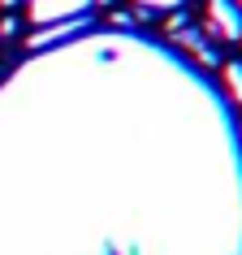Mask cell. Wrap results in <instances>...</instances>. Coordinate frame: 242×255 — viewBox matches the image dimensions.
I'll use <instances>...</instances> for the list:
<instances>
[{
	"label": "cell",
	"instance_id": "obj_1",
	"mask_svg": "<svg viewBox=\"0 0 242 255\" xmlns=\"http://www.w3.org/2000/svg\"><path fill=\"white\" fill-rule=\"evenodd\" d=\"M208 30L216 39H242V9L234 0H208Z\"/></svg>",
	"mask_w": 242,
	"mask_h": 255
},
{
	"label": "cell",
	"instance_id": "obj_8",
	"mask_svg": "<svg viewBox=\"0 0 242 255\" xmlns=\"http://www.w3.org/2000/svg\"><path fill=\"white\" fill-rule=\"evenodd\" d=\"M234 4H238V9H242V0H234Z\"/></svg>",
	"mask_w": 242,
	"mask_h": 255
},
{
	"label": "cell",
	"instance_id": "obj_5",
	"mask_svg": "<svg viewBox=\"0 0 242 255\" xmlns=\"http://www.w3.org/2000/svg\"><path fill=\"white\" fill-rule=\"evenodd\" d=\"M17 26H22L17 17H0V39H9V35H17Z\"/></svg>",
	"mask_w": 242,
	"mask_h": 255
},
{
	"label": "cell",
	"instance_id": "obj_3",
	"mask_svg": "<svg viewBox=\"0 0 242 255\" xmlns=\"http://www.w3.org/2000/svg\"><path fill=\"white\" fill-rule=\"evenodd\" d=\"M225 91L234 104H242V61H229L225 65Z\"/></svg>",
	"mask_w": 242,
	"mask_h": 255
},
{
	"label": "cell",
	"instance_id": "obj_6",
	"mask_svg": "<svg viewBox=\"0 0 242 255\" xmlns=\"http://www.w3.org/2000/svg\"><path fill=\"white\" fill-rule=\"evenodd\" d=\"M13 4H17V0H0V9H13Z\"/></svg>",
	"mask_w": 242,
	"mask_h": 255
},
{
	"label": "cell",
	"instance_id": "obj_2",
	"mask_svg": "<svg viewBox=\"0 0 242 255\" xmlns=\"http://www.w3.org/2000/svg\"><path fill=\"white\" fill-rule=\"evenodd\" d=\"M91 9V0H30V22H69V17H82Z\"/></svg>",
	"mask_w": 242,
	"mask_h": 255
},
{
	"label": "cell",
	"instance_id": "obj_9",
	"mask_svg": "<svg viewBox=\"0 0 242 255\" xmlns=\"http://www.w3.org/2000/svg\"><path fill=\"white\" fill-rule=\"evenodd\" d=\"M238 43H242V39H238Z\"/></svg>",
	"mask_w": 242,
	"mask_h": 255
},
{
	"label": "cell",
	"instance_id": "obj_4",
	"mask_svg": "<svg viewBox=\"0 0 242 255\" xmlns=\"http://www.w3.org/2000/svg\"><path fill=\"white\" fill-rule=\"evenodd\" d=\"M138 9H147V13H156V9H182L186 0H134Z\"/></svg>",
	"mask_w": 242,
	"mask_h": 255
},
{
	"label": "cell",
	"instance_id": "obj_7",
	"mask_svg": "<svg viewBox=\"0 0 242 255\" xmlns=\"http://www.w3.org/2000/svg\"><path fill=\"white\" fill-rule=\"evenodd\" d=\"M91 4H104V9H108V4H113V0H91Z\"/></svg>",
	"mask_w": 242,
	"mask_h": 255
}]
</instances>
